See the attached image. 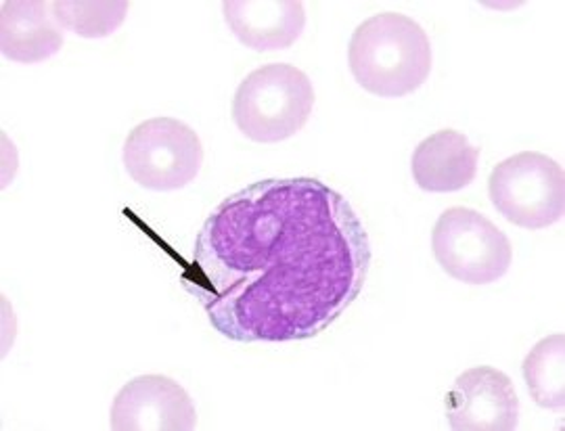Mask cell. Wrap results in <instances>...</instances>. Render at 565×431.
I'll return each instance as SVG.
<instances>
[{"label": "cell", "instance_id": "1", "mask_svg": "<svg viewBox=\"0 0 565 431\" xmlns=\"http://www.w3.org/2000/svg\"><path fill=\"white\" fill-rule=\"evenodd\" d=\"M371 241L354 207L319 179H266L203 223L186 289L226 340L303 342L361 295Z\"/></svg>", "mask_w": 565, "mask_h": 431}, {"label": "cell", "instance_id": "2", "mask_svg": "<svg viewBox=\"0 0 565 431\" xmlns=\"http://www.w3.org/2000/svg\"><path fill=\"white\" fill-rule=\"evenodd\" d=\"M348 63L366 93L401 99L429 78L431 44L417 21L401 13H380L352 34Z\"/></svg>", "mask_w": 565, "mask_h": 431}, {"label": "cell", "instance_id": "3", "mask_svg": "<svg viewBox=\"0 0 565 431\" xmlns=\"http://www.w3.org/2000/svg\"><path fill=\"white\" fill-rule=\"evenodd\" d=\"M315 107L310 78L296 65L270 63L254 69L237 88L233 120L256 143H281L302 130Z\"/></svg>", "mask_w": 565, "mask_h": 431}, {"label": "cell", "instance_id": "4", "mask_svg": "<svg viewBox=\"0 0 565 431\" xmlns=\"http://www.w3.org/2000/svg\"><path fill=\"white\" fill-rule=\"evenodd\" d=\"M488 195L511 225L546 228L564 216V170L545 153L522 151L492 170Z\"/></svg>", "mask_w": 565, "mask_h": 431}, {"label": "cell", "instance_id": "5", "mask_svg": "<svg viewBox=\"0 0 565 431\" xmlns=\"http://www.w3.org/2000/svg\"><path fill=\"white\" fill-rule=\"evenodd\" d=\"M431 249L446 274L467 285L494 283L513 262L505 233L469 207L446 209L434 226Z\"/></svg>", "mask_w": 565, "mask_h": 431}, {"label": "cell", "instance_id": "6", "mask_svg": "<svg viewBox=\"0 0 565 431\" xmlns=\"http://www.w3.org/2000/svg\"><path fill=\"white\" fill-rule=\"evenodd\" d=\"M203 162L200 137L174 118H151L132 128L124 143L128 176L151 191H177L195 181Z\"/></svg>", "mask_w": 565, "mask_h": 431}, {"label": "cell", "instance_id": "7", "mask_svg": "<svg viewBox=\"0 0 565 431\" xmlns=\"http://www.w3.org/2000/svg\"><path fill=\"white\" fill-rule=\"evenodd\" d=\"M446 419L457 431H513L520 400L513 381L494 367H473L446 394Z\"/></svg>", "mask_w": 565, "mask_h": 431}, {"label": "cell", "instance_id": "8", "mask_svg": "<svg viewBox=\"0 0 565 431\" xmlns=\"http://www.w3.org/2000/svg\"><path fill=\"white\" fill-rule=\"evenodd\" d=\"M114 431H191L198 412L191 396L166 375L128 381L111 405Z\"/></svg>", "mask_w": 565, "mask_h": 431}, {"label": "cell", "instance_id": "9", "mask_svg": "<svg viewBox=\"0 0 565 431\" xmlns=\"http://www.w3.org/2000/svg\"><path fill=\"white\" fill-rule=\"evenodd\" d=\"M223 15L231 32L258 53L289 49L306 25L300 0H226Z\"/></svg>", "mask_w": 565, "mask_h": 431}, {"label": "cell", "instance_id": "10", "mask_svg": "<svg viewBox=\"0 0 565 431\" xmlns=\"http://www.w3.org/2000/svg\"><path fill=\"white\" fill-rule=\"evenodd\" d=\"M480 149L463 132L440 130L417 144L411 158V172L417 186L429 193H452L473 183Z\"/></svg>", "mask_w": 565, "mask_h": 431}, {"label": "cell", "instance_id": "11", "mask_svg": "<svg viewBox=\"0 0 565 431\" xmlns=\"http://www.w3.org/2000/svg\"><path fill=\"white\" fill-rule=\"evenodd\" d=\"M63 36L42 0H4L0 7V49L11 62L39 63L60 53Z\"/></svg>", "mask_w": 565, "mask_h": 431}, {"label": "cell", "instance_id": "12", "mask_svg": "<svg viewBox=\"0 0 565 431\" xmlns=\"http://www.w3.org/2000/svg\"><path fill=\"white\" fill-rule=\"evenodd\" d=\"M525 386L534 402L543 409L562 411L565 407V340L562 333L541 340L525 356Z\"/></svg>", "mask_w": 565, "mask_h": 431}, {"label": "cell", "instance_id": "13", "mask_svg": "<svg viewBox=\"0 0 565 431\" xmlns=\"http://www.w3.org/2000/svg\"><path fill=\"white\" fill-rule=\"evenodd\" d=\"M51 9L61 28L72 30L76 36L105 39L111 36L126 20L128 2L57 0Z\"/></svg>", "mask_w": 565, "mask_h": 431}]
</instances>
